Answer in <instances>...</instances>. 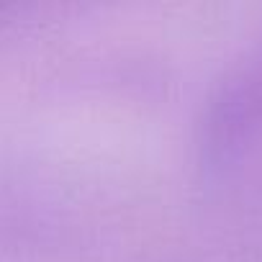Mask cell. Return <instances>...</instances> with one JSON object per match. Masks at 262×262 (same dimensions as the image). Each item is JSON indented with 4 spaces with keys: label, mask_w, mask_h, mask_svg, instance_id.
Wrapping results in <instances>:
<instances>
[{
    "label": "cell",
    "mask_w": 262,
    "mask_h": 262,
    "mask_svg": "<svg viewBox=\"0 0 262 262\" xmlns=\"http://www.w3.org/2000/svg\"><path fill=\"white\" fill-rule=\"evenodd\" d=\"M262 144V36L208 88L195 121V167L208 183L231 178Z\"/></svg>",
    "instance_id": "1"
}]
</instances>
